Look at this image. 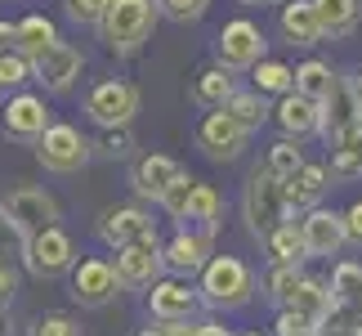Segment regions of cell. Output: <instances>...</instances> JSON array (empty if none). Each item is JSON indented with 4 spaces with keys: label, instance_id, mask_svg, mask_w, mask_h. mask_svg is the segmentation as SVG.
I'll return each instance as SVG.
<instances>
[{
    "label": "cell",
    "instance_id": "e575fe53",
    "mask_svg": "<svg viewBox=\"0 0 362 336\" xmlns=\"http://www.w3.org/2000/svg\"><path fill=\"white\" fill-rule=\"evenodd\" d=\"M304 166V152H300V139H277V144L269 148V171L277 179H291Z\"/></svg>",
    "mask_w": 362,
    "mask_h": 336
},
{
    "label": "cell",
    "instance_id": "c3c4849f",
    "mask_svg": "<svg viewBox=\"0 0 362 336\" xmlns=\"http://www.w3.org/2000/svg\"><path fill=\"white\" fill-rule=\"evenodd\" d=\"M192 336H233V327L215 323V318H206V323H197V332H192Z\"/></svg>",
    "mask_w": 362,
    "mask_h": 336
},
{
    "label": "cell",
    "instance_id": "e0dca14e",
    "mask_svg": "<svg viewBox=\"0 0 362 336\" xmlns=\"http://www.w3.org/2000/svg\"><path fill=\"white\" fill-rule=\"evenodd\" d=\"M117 278L121 287H157L161 283V269H165V247L152 237V242H134L117 251Z\"/></svg>",
    "mask_w": 362,
    "mask_h": 336
},
{
    "label": "cell",
    "instance_id": "cb8c5ba5",
    "mask_svg": "<svg viewBox=\"0 0 362 336\" xmlns=\"http://www.w3.org/2000/svg\"><path fill=\"white\" fill-rule=\"evenodd\" d=\"M331 305L362 323V264H354V260L336 264V274H331Z\"/></svg>",
    "mask_w": 362,
    "mask_h": 336
},
{
    "label": "cell",
    "instance_id": "ab89813d",
    "mask_svg": "<svg viewBox=\"0 0 362 336\" xmlns=\"http://www.w3.org/2000/svg\"><path fill=\"white\" fill-rule=\"evenodd\" d=\"M107 9H112V0H67V18L86 27H103Z\"/></svg>",
    "mask_w": 362,
    "mask_h": 336
},
{
    "label": "cell",
    "instance_id": "ba28073f",
    "mask_svg": "<svg viewBox=\"0 0 362 336\" xmlns=\"http://www.w3.org/2000/svg\"><path fill=\"white\" fill-rule=\"evenodd\" d=\"M72 296H76V305H86V310H103L107 301H117L121 296L117 264L107 256H86L72 269Z\"/></svg>",
    "mask_w": 362,
    "mask_h": 336
},
{
    "label": "cell",
    "instance_id": "9c48e42d",
    "mask_svg": "<svg viewBox=\"0 0 362 336\" xmlns=\"http://www.w3.org/2000/svg\"><path fill=\"white\" fill-rule=\"evenodd\" d=\"M99 237L112 251H125L134 242H152V237H157V220H152L144 206H107L99 215Z\"/></svg>",
    "mask_w": 362,
    "mask_h": 336
},
{
    "label": "cell",
    "instance_id": "44dd1931",
    "mask_svg": "<svg viewBox=\"0 0 362 336\" xmlns=\"http://www.w3.org/2000/svg\"><path fill=\"white\" fill-rule=\"evenodd\" d=\"M327 179H331V171L322 162H304L291 179H282L286 211H317V202H322V193H327Z\"/></svg>",
    "mask_w": 362,
    "mask_h": 336
},
{
    "label": "cell",
    "instance_id": "8992f818",
    "mask_svg": "<svg viewBox=\"0 0 362 336\" xmlns=\"http://www.w3.org/2000/svg\"><path fill=\"white\" fill-rule=\"evenodd\" d=\"M90 157H94V144L76 130V125H67V121H59L36 144V162L45 166V171H54V175H76L81 166H90Z\"/></svg>",
    "mask_w": 362,
    "mask_h": 336
},
{
    "label": "cell",
    "instance_id": "ee69618b",
    "mask_svg": "<svg viewBox=\"0 0 362 336\" xmlns=\"http://www.w3.org/2000/svg\"><path fill=\"white\" fill-rule=\"evenodd\" d=\"M13 296H18V269L0 260V310H5V305H9Z\"/></svg>",
    "mask_w": 362,
    "mask_h": 336
},
{
    "label": "cell",
    "instance_id": "f35d334b",
    "mask_svg": "<svg viewBox=\"0 0 362 336\" xmlns=\"http://www.w3.org/2000/svg\"><path fill=\"white\" fill-rule=\"evenodd\" d=\"M32 63L23 54H0V90H18L23 81H32Z\"/></svg>",
    "mask_w": 362,
    "mask_h": 336
},
{
    "label": "cell",
    "instance_id": "8fae6325",
    "mask_svg": "<svg viewBox=\"0 0 362 336\" xmlns=\"http://www.w3.org/2000/svg\"><path fill=\"white\" fill-rule=\"evenodd\" d=\"M54 112L40 94H13L5 103V135L9 139H23V144H40L49 130H54Z\"/></svg>",
    "mask_w": 362,
    "mask_h": 336
},
{
    "label": "cell",
    "instance_id": "d590c367",
    "mask_svg": "<svg viewBox=\"0 0 362 336\" xmlns=\"http://www.w3.org/2000/svg\"><path fill=\"white\" fill-rule=\"evenodd\" d=\"M0 260H5V264L27 260V237H23V229L5 211H0Z\"/></svg>",
    "mask_w": 362,
    "mask_h": 336
},
{
    "label": "cell",
    "instance_id": "1f68e13d",
    "mask_svg": "<svg viewBox=\"0 0 362 336\" xmlns=\"http://www.w3.org/2000/svg\"><path fill=\"white\" fill-rule=\"evenodd\" d=\"M331 179H362V130L331 148Z\"/></svg>",
    "mask_w": 362,
    "mask_h": 336
},
{
    "label": "cell",
    "instance_id": "8d00e7d4",
    "mask_svg": "<svg viewBox=\"0 0 362 336\" xmlns=\"http://www.w3.org/2000/svg\"><path fill=\"white\" fill-rule=\"evenodd\" d=\"M192 193H197V179H179V184L161 198V211L170 215V220H188V206H192Z\"/></svg>",
    "mask_w": 362,
    "mask_h": 336
},
{
    "label": "cell",
    "instance_id": "d6986e66",
    "mask_svg": "<svg viewBox=\"0 0 362 336\" xmlns=\"http://www.w3.org/2000/svg\"><path fill=\"white\" fill-rule=\"evenodd\" d=\"M300 233H304V247H309V256H336V251L349 242L344 215H340V211H327V206H317V211H304Z\"/></svg>",
    "mask_w": 362,
    "mask_h": 336
},
{
    "label": "cell",
    "instance_id": "2e32d148",
    "mask_svg": "<svg viewBox=\"0 0 362 336\" xmlns=\"http://www.w3.org/2000/svg\"><path fill=\"white\" fill-rule=\"evenodd\" d=\"M197 305H202V291L192 283H184V278H161L148 291V314L157 323H188L197 314Z\"/></svg>",
    "mask_w": 362,
    "mask_h": 336
},
{
    "label": "cell",
    "instance_id": "f6af8a7d",
    "mask_svg": "<svg viewBox=\"0 0 362 336\" xmlns=\"http://www.w3.org/2000/svg\"><path fill=\"white\" fill-rule=\"evenodd\" d=\"M192 332H197V323L188 327V323H157V318H152L139 336H192Z\"/></svg>",
    "mask_w": 362,
    "mask_h": 336
},
{
    "label": "cell",
    "instance_id": "f5cc1de1",
    "mask_svg": "<svg viewBox=\"0 0 362 336\" xmlns=\"http://www.w3.org/2000/svg\"><path fill=\"white\" fill-rule=\"evenodd\" d=\"M242 336H259V332H242Z\"/></svg>",
    "mask_w": 362,
    "mask_h": 336
},
{
    "label": "cell",
    "instance_id": "52a82bcc",
    "mask_svg": "<svg viewBox=\"0 0 362 336\" xmlns=\"http://www.w3.org/2000/svg\"><path fill=\"white\" fill-rule=\"evenodd\" d=\"M86 112L94 125H103V130H125V125L134 121L139 112V90L130 81H99L90 94H86Z\"/></svg>",
    "mask_w": 362,
    "mask_h": 336
},
{
    "label": "cell",
    "instance_id": "7c38bea8",
    "mask_svg": "<svg viewBox=\"0 0 362 336\" xmlns=\"http://www.w3.org/2000/svg\"><path fill=\"white\" fill-rule=\"evenodd\" d=\"M215 260L211 251V233L206 229H179L170 242H165V269H170V278H202L206 264Z\"/></svg>",
    "mask_w": 362,
    "mask_h": 336
},
{
    "label": "cell",
    "instance_id": "5bb4252c",
    "mask_svg": "<svg viewBox=\"0 0 362 336\" xmlns=\"http://www.w3.org/2000/svg\"><path fill=\"white\" fill-rule=\"evenodd\" d=\"M27 269H32L36 278H59L67 269H76V247H72V237H67L63 229H49V233H40L27 242Z\"/></svg>",
    "mask_w": 362,
    "mask_h": 336
},
{
    "label": "cell",
    "instance_id": "b9f144b4",
    "mask_svg": "<svg viewBox=\"0 0 362 336\" xmlns=\"http://www.w3.org/2000/svg\"><path fill=\"white\" fill-rule=\"evenodd\" d=\"M94 152H99V157H130V152H134L130 125H125V130H103L99 144H94Z\"/></svg>",
    "mask_w": 362,
    "mask_h": 336
},
{
    "label": "cell",
    "instance_id": "836d02e7",
    "mask_svg": "<svg viewBox=\"0 0 362 336\" xmlns=\"http://www.w3.org/2000/svg\"><path fill=\"white\" fill-rule=\"evenodd\" d=\"M188 224H202L206 233H215V224H219V193L211 184H197V193H192Z\"/></svg>",
    "mask_w": 362,
    "mask_h": 336
},
{
    "label": "cell",
    "instance_id": "f907efd6",
    "mask_svg": "<svg viewBox=\"0 0 362 336\" xmlns=\"http://www.w3.org/2000/svg\"><path fill=\"white\" fill-rule=\"evenodd\" d=\"M0 336H9V318H5V310H0Z\"/></svg>",
    "mask_w": 362,
    "mask_h": 336
},
{
    "label": "cell",
    "instance_id": "7bdbcfd3",
    "mask_svg": "<svg viewBox=\"0 0 362 336\" xmlns=\"http://www.w3.org/2000/svg\"><path fill=\"white\" fill-rule=\"evenodd\" d=\"M165 18H175V23H197L206 9H211V0H157Z\"/></svg>",
    "mask_w": 362,
    "mask_h": 336
},
{
    "label": "cell",
    "instance_id": "5b68a950",
    "mask_svg": "<svg viewBox=\"0 0 362 336\" xmlns=\"http://www.w3.org/2000/svg\"><path fill=\"white\" fill-rule=\"evenodd\" d=\"M0 211L18 224L27 242L40 237V233H49V229H59V202H54L45 189H32V184L5 193V198H0Z\"/></svg>",
    "mask_w": 362,
    "mask_h": 336
},
{
    "label": "cell",
    "instance_id": "4316f807",
    "mask_svg": "<svg viewBox=\"0 0 362 336\" xmlns=\"http://www.w3.org/2000/svg\"><path fill=\"white\" fill-rule=\"evenodd\" d=\"M250 81H255V94H277V99H286V94H296V67H286L282 59H264L255 72H250Z\"/></svg>",
    "mask_w": 362,
    "mask_h": 336
},
{
    "label": "cell",
    "instance_id": "bcb514c9",
    "mask_svg": "<svg viewBox=\"0 0 362 336\" xmlns=\"http://www.w3.org/2000/svg\"><path fill=\"white\" fill-rule=\"evenodd\" d=\"M344 229H349V242L362 247V198L349 206V211H344Z\"/></svg>",
    "mask_w": 362,
    "mask_h": 336
},
{
    "label": "cell",
    "instance_id": "603a6c76",
    "mask_svg": "<svg viewBox=\"0 0 362 336\" xmlns=\"http://www.w3.org/2000/svg\"><path fill=\"white\" fill-rule=\"evenodd\" d=\"M54 45H59V27H54V18H45V13H27V18H18V54L27 63L45 59Z\"/></svg>",
    "mask_w": 362,
    "mask_h": 336
},
{
    "label": "cell",
    "instance_id": "816d5d0a",
    "mask_svg": "<svg viewBox=\"0 0 362 336\" xmlns=\"http://www.w3.org/2000/svg\"><path fill=\"white\" fill-rule=\"evenodd\" d=\"M242 5H269V0H242Z\"/></svg>",
    "mask_w": 362,
    "mask_h": 336
},
{
    "label": "cell",
    "instance_id": "ffe728a7",
    "mask_svg": "<svg viewBox=\"0 0 362 336\" xmlns=\"http://www.w3.org/2000/svg\"><path fill=\"white\" fill-rule=\"evenodd\" d=\"M273 121L282 125V139H309V135H322V103L304 99V94H286V99H277Z\"/></svg>",
    "mask_w": 362,
    "mask_h": 336
},
{
    "label": "cell",
    "instance_id": "d4e9b609",
    "mask_svg": "<svg viewBox=\"0 0 362 336\" xmlns=\"http://www.w3.org/2000/svg\"><path fill=\"white\" fill-rule=\"evenodd\" d=\"M313 9H317V18H322V36H331V40L349 36L362 18L358 0H313Z\"/></svg>",
    "mask_w": 362,
    "mask_h": 336
},
{
    "label": "cell",
    "instance_id": "ac0fdd59",
    "mask_svg": "<svg viewBox=\"0 0 362 336\" xmlns=\"http://www.w3.org/2000/svg\"><path fill=\"white\" fill-rule=\"evenodd\" d=\"M81 67H86V54H81L76 45H67V40H59V45H54L45 59L32 63V72H36V81H40L49 94H63V90L76 86Z\"/></svg>",
    "mask_w": 362,
    "mask_h": 336
},
{
    "label": "cell",
    "instance_id": "277c9868",
    "mask_svg": "<svg viewBox=\"0 0 362 336\" xmlns=\"http://www.w3.org/2000/svg\"><path fill=\"white\" fill-rule=\"evenodd\" d=\"M264 32H259V23H250V18H233L219 27V36H215V59L224 72H255V67L264 63Z\"/></svg>",
    "mask_w": 362,
    "mask_h": 336
},
{
    "label": "cell",
    "instance_id": "3957f363",
    "mask_svg": "<svg viewBox=\"0 0 362 336\" xmlns=\"http://www.w3.org/2000/svg\"><path fill=\"white\" fill-rule=\"evenodd\" d=\"M242 211H246V224H250V233H255L259 242H269V237L286 224L291 211H286V198H282V179H277L269 166L246 179Z\"/></svg>",
    "mask_w": 362,
    "mask_h": 336
},
{
    "label": "cell",
    "instance_id": "60d3db41",
    "mask_svg": "<svg viewBox=\"0 0 362 336\" xmlns=\"http://www.w3.org/2000/svg\"><path fill=\"white\" fill-rule=\"evenodd\" d=\"M322 323H313V318H304L296 310H277V323H273V336H317Z\"/></svg>",
    "mask_w": 362,
    "mask_h": 336
},
{
    "label": "cell",
    "instance_id": "f546056e",
    "mask_svg": "<svg viewBox=\"0 0 362 336\" xmlns=\"http://www.w3.org/2000/svg\"><path fill=\"white\" fill-rule=\"evenodd\" d=\"M192 94H197V103H206V108H224L228 99H233V94H238V86H233V72H224V67H206V72L197 77V90H192Z\"/></svg>",
    "mask_w": 362,
    "mask_h": 336
},
{
    "label": "cell",
    "instance_id": "db71d44e",
    "mask_svg": "<svg viewBox=\"0 0 362 336\" xmlns=\"http://www.w3.org/2000/svg\"><path fill=\"white\" fill-rule=\"evenodd\" d=\"M0 94H5V90H0Z\"/></svg>",
    "mask_w": 362,
    "mask_h": 336
},
{
    "label": "cell",
    "instance_id": "7402d4cb",
    "mask_svg": "<svg viewBox=\"0 0 362 336\" xmlns=\"http://www.w3.org/2000/svg\"><path fill=\"white\" fill-rule=\"evenodd\" d=\"M277 27H282L291 45H304V50L322 40V18H317L313 0H282L277 5Z\"/></svg>",
    "mask_w": 362,
    "mask_h": 336
},
{
    "label": "cell",
    "instance_id": "7a4b0ae2",
    "mask_svg": "<svg viewBox=\"0 0 362 336\" xmlns=\"http://www.w3.org/2000/svg\"><path fill=\"white\" fill-rule=\"evenodd\" d=\"M197 291L211 310H242V305L255 296V274H250V264L238 260V256H215L206 264Z\"/></svg>",
    "mask_w": 362,
    "mask_h": 336
},
{
    "label": "cell",
    "instance_id": "7dc6e473",
    "mask_svg": "<svg viewBox=\"0 0 362 336\" xmlns=\"http://www.w3.org/2000/svg\"><path fill=\"white\" fill-rule=\"evenodd\" d=\"M0 54H18V23H0Z\"/></svg>",
    "mask_w": 362,
    "mask_h": 336
},
{
    "label": "cell",
    "instance_id": "4dcf8cb0",
    "mask_svg": "<svg viewBox=\"0 0 362 336\" xmlns=\"http://www.w3.org/2000/svg\"><path fill=\"white\" fill-rule=\"evenodd\" d=\"M224 112L242 125V130H259V125L273 117L269 103H264V94H255V90H238V94H233V99L224 103Z\"/></svg>",
    "mask_w": 362,
    "mask_h": 336
},
{
    "label": "cell",
    "instance_id": "4fadbf2b",
    "mask_svg": "<svg viewBox=\"0 0 362 336\" xmlns=\"http://www.w3.org/2000/svg\"><path fill=\"white\" fill-rule=\"evenodd\" d=\"M362 130V103H358V94H354V81H336V90H331V99L322 103V139L331 148L344 144L349 135Z\"/></svg>",
    "mask_w": 362,
    "mask_h": 336
},
{
    "label": "cell",
    "instance_id": "83f0119b",
    "mask_svg": "<svg viewBox=\"0 0 362 336\" xmlns=\"http://www.w3.org/2000/svg\"><path fill=\"white\" fill-rule=\"evenodd\" d=\"M264 247H269V260H273V264H296V269H300V260L309 256V247H304V233H300L296 220H286Z\"/></svg>",
    "mask_w": 362,
    "mask_h": 336
},
{
    "label": "cell",
    "instance_id": "d6a6232c",
    "mask_svg": "<svg viewBox=\"0 0 362 336\" xmlns=\"http://www.w3.org/2000/svg\"><path fill=\"white\" fill-rule=\"evenodd\" d=\"M304 287V274L296 264H273L269 269V301L277 310H291V301H296V291Z\"/></svg>",
    "mask_w": 362,
    "mask_h": 336
},
{
    "label": "cell",
    "instance_id": "484cf974",
    "mask_svg": "<svg viewBox=\"0 0 362 336\" xmlns=\"http://www.w3.org/2000/svg\"><path fill=\"white\" fill-rule=\"evenodd\" d=\"M336 72H331V63L322 59H309V63H300L296 67V94H304V99H313V103H327L331 99V90H336Z\"/></svg>",
    "mask_w": 362,
    "mask_h": 336
},
{
    "label": "cell",
    "instance_id": "f1b7e54d",
    "mask_svg": "<svg viewBox=\"0 0 362 336\" xmlns=\"http://www.w3.org/2000/svg\"><path fill=\"white\" fill-rule=\"evenodd\" d=\"M291 310L304 314V318H313V323H327V314H331V283H322V278H304V287L296 291Z\"/></svg>",
    "mask_w": 362,
    "mask_h": 336
},
{
    "label": "cell",
    "instance_id": "30bf717a",
    "mask_svg": "<svg viewBox=\"0 0 362 336\" xmlns=\"http://www.w3.org/2000/svg\"><path fill=\"white\" fill-rule=\"evenodd\" d=\"M246 139H250V130H242V125L233 121L224 108L206 112L202 125H197V148H202L211 162H238L242 148H246Z\"/></svg>",
    "mask_w": 362,
    "mask_h": 336
},
{
    "label": "cell",
    "instance_id": "74e56055",
    "mask_svg": "<svg viewBox=\"0 0 362 336\" xmlns=\"http://www.w3.org/2000/svg\"><path fill=\"white\" fill-rule=\"evenodd\" d=\"M27 336H81V323L72 314H40L32 327H27Z\"/></svg>",
    "mask_w": 362,
    "mask_h": 336
},
{
    "label": "cell",
    "instance_id": "6da1fadb",
    "mask_svg": "<svg viewBox=\"0 0 362 336\" xmlns=\"http://www.w3.org/2000/svg\"><path fill=\"white\" fill-rule=\"evenodd\" d=\"M157 18H161L157 0H112V9H107L99 36H103V45L112 54H134L152 36Z\"/></svg>",
    "mask_w": 362,
    "mask_h": 336
},
{
    "label": "cell",
    "instance_id": "681fc988",
    "mask_svg": "<svg viewBox=\"0 0 362 336\" xmlns=\"http://www.w3.org/2000/svg\"><path fill=\"white\" fill-rule=\"evenodd\" d=\"M354 94H358V103H362V72L354 77Z\"/></svg>",
    "mask_w": 362,
    "mask_h": 336
},
{
    "label": "cell",
    "instance_id": "9a60e30c",
    "mask_svg": "<svg viewBox=\"0 0 362 336\" xmlns=\"http://www.w3.org/2000/svg\"><path fill=\"white\" fill-rule=\"evenodd\" d=\"M188 171L179 166L175 157H165V152H148V157H139L134 162V171H130V189H134V198H148V202H157L170 193L179 179H184Z\"/></svg>",
    "mask_w": 362,
    "mask_h": 336
}]
</instances>
